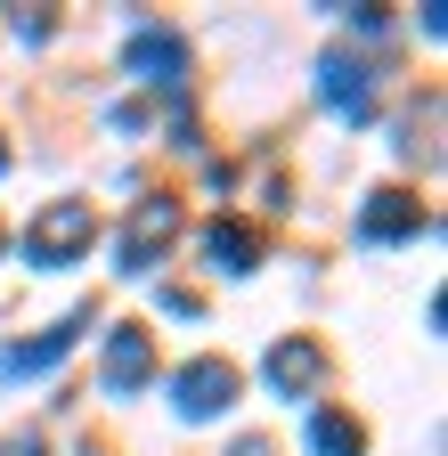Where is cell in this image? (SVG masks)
Wrapping results in <instances>:
<instances>
[{
	"label": "cell",
	"instance_id": "obj_1",
	"mask_svg": "<svg viewBox=\"0 0 448 456\" xmlns=\"http://www.w3.org/2000/svg\"><path fill=\"white\" fill-rule=\"evenodd\" d=\"M90 245H98V212L82 196H58V204H41L25 220V261L33 269H74Z\"/></svg>",
	"mask_w": 448,
	"mask_h": 456
},
{
	"label": "cell",
	"instance_id": "obj_2",
	"mask_svg": "<svg viewBox=\"0 0 448 456\" xmlns=\"http://www.w3.org/2000/svg\"><path fill=\"white\" fill-rule=\"evenodd\" d=\"M172 408H180L188 424L229 416V408H237V367H229V359H188L180 383H172Z\"/></svg>",
	"mask_w": 448,
	"mask_h": 456
},
{
	"label": "cell",
	"instance_id": "obj_3",
	"mask_svg": "<svg viewBox=\"0 0 448 456\" xmlns=\"http://www.w3.org/2000/svg\"><path fill=\"white\" fill-rule=\"evenodd\" d=\"M123 66H131V82H147V90H180V82H188V41H180L172 25H139L131 49H123Z\"/></svg>",
	"mask_w": 448,
	"mask_h": 456
},
{
	"label": "cell",
	"instance_id": "obj_4",
	"mask_svg": "<svg viewBox=\"0 0 448 456\" xmlns=\"http://www.w3.org/2000/svg\"><path fill=\"white\" fill-rule=\"evenodd\" d=\"M172 245H180V204H172V196H147V204L131 212V228H123V269L147 277V261H163Z\"/></svg>",
	"mask_w": 448,
	"mask_h": 456
},
{
	"label": "cell",
	"instance_id": "obj_5",
	"mask_svg": "<svg viewBox=\"0 0 448 456\" xmlns=\"http://www.w3.org/2000/svg\"><path fill=\"white\" fill-rule=\"evenodd\" d=\"M261 375H269V391H277V399H310V391L326 383V351H318L310 334H286V342H269Z\"/></svg>",
	"mask_w": 448,
	"mask_h": 456
},
{
	"label": "cell",
	"instance_id": "obj_6",
	"mask_svg": "<svg viewBox=\"0 0 448 456\" xmlns=\"http://www.w3.org/2000/svg\"><path fill=\"white\" fill-rule=\"evenodd\" d=\"M318 98L334 106V114H351V123H367L375 114V66H359V57H318Z\"/></svg>",
	"mask_w": 448,
	"mask_h": 456
},
{
	"label": "cell",
	"instance_id": "obj_7",
	"mask_svg": "<svg viewBox=\"0 0 448 456\" xmlns=\"http://www.w3.org/2000/svg\"><path fill=\"white\" fill-rule=\"evenodd\" d=\"M82 334H90V310L58 318V326H49V334H33V342H9V351H0V375H49V367H58L74 342H82Z\"/></svg>",
	"mask_w": 448,
	"mask_h": 456
},
{
	"label": "cell",
	"instance_id": "obj_8",
	"mask_svg": "<svg viewBox=\"0 0 448 456\" xmlns=\"http://www.w3.org/2000/svg\"><path fill=\"white\" fill-rule=\"evenodd\" d=\"M98 375H106V391H115V399L139 391V383L155 375V334H147V326H115V334H106V367H98Z\"/></svg>",
	"mask_w": 448,
	"mask_h": 456
},
{
	"label": "cell",
	"instance_id": "obj_9",
	"mask_svg": "<svg viewBox=\"0 0 448 456\" xmlns=\"http://www.w3.org/2000/svg\"><path fill=\"white\" fill-rule=\"evenodd\" d=\"M416 228H424V204L408 188H375L367 212H359V237L367 245H400V237H416Z\"/></svg>",
	"mask_w": 448,
	"mask_h": 456
},
{
	"label": "cell",
	"instance_id": "obj_10",
	"mask_svg": "<svg viewBox=\"0 0 448 456\" xmlns=\"http://www.w3.org/2000/svg\"><path fill=\"white\" fill-rule=\"evenodd\" d=\"M204 253H212V269H229V277H245L253 261H261V237L245 220H212V237H204Z\"/></svg>",
	"mask_w": 448,
	"mask_h": 456
},
{
	"label": "cell",
	"instance_id": "obj_11",
	"mask_svg": "<svg viewBox=\"0 0 448 456\" xmlns=\"http://www.w3.org/2000/svg\"><path fill=\"white\" fill-rule=\"evenodd\" d=\"M310 456H367V432H359L343 408H318V416H310Z\"/></svg>",
	"mask_w": 448,
	"mask_h": 456
},
{
	"label": "cell",
	"instance_id": "obj_12",
	"mask_svg": "<svg viewBox=\"0 0 448 456\" xmlns=\"http://www.w3.org/2000/svg\"><path fill=\"white\" fill-rule=\"evenodd\" d=\"M0 456H49V448H41L33 432H17V440H0Z\"/></svg>",
	"mask_w": 448,
	"mask_h": 456
},
{
	"label": "cell",
	"instance_id": "obj_13",
	"mask_svg": "<svg viewBox=\"0 0 448 456\" xmlns=\"http://www.w3.org/2000/svg\"><path fill=\"white\" fill-rule=\"evenodd\" d=\"M229 456H277V448H269V440H253V432H245V440H237V448H229Z\"/></svg>",
	"mask_w": 448,
	"mask_h": 456
},
{
	"label": "cell",
	"instance_id": "obj_14",
	"mask_svg": "<svg viewBox=\"0 0 448 456\" xmlns=\"http://www.w3.org/2000/svg\"><path fill=\"white\" fill-rule=\"evenodd\" d=\"M0 171H9V147H0Z\"/></svg>",
	"mask_w": 448,
	"mask_h": 456
}]
</instances>
